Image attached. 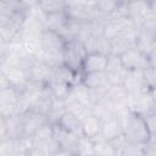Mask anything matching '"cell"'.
<instances>
[{
	"mask_svg": "<svg viewBox=\"0 0 156 156\" xmlns=\"http://www.w3.org/2000/svg\"><path fill=\"white\" fill-rule=\"evenodd\" d=\"M155 89H147L143 91L127 93L126 105L133 113L144 116L155 112Z\"/></svg>",
	"mask_w": 156,
	"mask_h": 156,
	"instance_id": "1",
	"label": "cell"
},
{
	"mask_svg": "<svg viewBox=\"0 0 156 156\" xmlns=\"http://www.w3.org/2000/svg\"><path fill=\"white\" fill-rule=\"evenodd\" d=\"M87 55V51L84 49V45L82 41L73 39L68 40L63 51V63L69 67L73 71H80L82 68V62L84 56Z\"/></svg>",
	"mask_w": 156,
	"mask_h": 156,
	"instance_id": "2",
	"label": "cell"
},
{
	"mask_svg": "<svg viewBox=\"0 0 156 156\" xmlns=\"http://www.w3.org/2000/svg\"><path fill=\"white\" fill-rule=\"evenodd\" d=\"M67 16L77 22H93L99 17V11L96 10L94 4H76L69 5L65 10Z\"/></svg>",
	"mask_w": 156,
	"mask_h": 156,
	"instance_id": "3",
	"label": "cell"
},
{
	"mask_svg": "<svg viewBox=\"0 0 156 156\" xmlns=\"http://www.w3.org/2000/svg\"><path fill=\"white\" fill-rule=\"evenodd\" d=\"M119 60L126 69H144L146 67H152L149 62L147 56L139 51L135 46L121 54Z\"/></svg>",
	"mask_w": 156,
	"mask_h": 156,
	"instance_id": "4",
	"label": "cell"
},
{
	"mask_svg": "<svg viewBox=\"0 0 156 156\" xmlns=\"http://www.w3.org/2000/svg\"><path fill=\"white\" fill-rule=\"evenodd\" d=\"M18 90L15 87H7L0 89V115L9 117L17 111Z\"/></svg>",
	"mask_w": 156,
	"mask_h": 156,
	"instance_id": "5",
	"label": "cell"
},
{
	"mask_svg": "<svg viewBox=\"0 0 156 156\" xmlns=\"http://www.w3.org/2000/svg\"><path fill=\"white\" fill-rule=\"evenodd\" d=\"M108 61V55L102 52H88L82 62L80 71L83 73L89 72H98V71H105Z\"/></svg>",
	"mask_w": 156,
	"mask_h": 156,
	"instance_id": "6",
	"label": "cell"
},
{
	"mask_svg": "<svg viewBox=\"0 0 156 156\" xmlns=\"http://www.w3.org/2000/svg\"><path fill=\"white\" fill-rule=\"evenodd\" d=\"M48 123L46 116L38 113L33 110H27L23 112V129L24 136L30 138L41 126Z\"/></svg>",
	"mask_w": 156,
	"mask_h": 156,
	"instance_id": "7",
	"label": "cell"
},
{
	"mask_svg": "<svg viewBox=\"0 0 156 156\" xmlns=\"http://www.w3.org/2000/svg\"><path fill=\"white\" fill-rule=\"evenodd\" d=\"M69 22V17L67 16L66 11H58V12H52V13H46L45 21H44V27L45 29L54 30L63 37L67 26Z\"/></svg>",
	"mask_w": 156,
	"mask_h": 156,
	"instance_id": "8",
	"label": "cell"
},
{
	"mask_svg": "<svg viewBox=\"0 0 156 156\" xmlns=\"http://www.w3.org/2000/svg\"><path fill=\"white\" fill-rule=\"evenodd\" d=\"M136 32H133L130 34L124 35H117L111 39H108L110 43V55H117L119 56L128 49L135 46V39H136Z\"/></svg>",
	"mask_w": 156,
	"mask_h": 156,
	"instance_id": "9",
	"label": "cell"
},
{
	"mask_svg": "<svg viewBox=\"0 0 156 156\" xmlns=\"http://www.w3.org/2000/svg\"><path fill=\"white\" fill-rule=\"evenodd\" d=\"M156 32H150L145 29H138L135 48L144 55H150L156 51Z\"/></svg>",
	"mask_w": 156,
	"mask_h": 156,
	"instance_id": "10",
	"label": "cell"
},
{
	"mask_svg": "<svg viewBox=\"0 0 156 156\" xmlns=\"http://www.w3.org/2000/svg\"><path fill=\"white\" fill-rule=\"evenodd\" d=\"M127 93H135V91H143L147 90L143 77V69H127L124 80L122 83Z\"/></svg>",
	"mask_w": 156,
	"mask_h": 156,
	"instance_id": "11",
	"label": "cell"
},
{
	"mask_svg": "<svg viewBox=\"0 0 156 156\" xmlns=\"http://www.w3.org/2000/svg\"><path fill=\"white\" fill-rule=\"evenodd\" d=\"M52 72V66H50L46 61L41 58H37L32 67L27 71V78L38 80L41 83H48Z\"/></svg>",
	"mask_w": 156,
	"mask_h": 156,
	"instance_id": "12",
	"label": "cell"
},
{
	"mask_svg": "<svg viewBox=\"0 0 156 156\" xmlns=\"http://www.w3.org/2000/svg\"><path fill=\"white\" fill-rule=\"evenodd\" d=\"M151 7H155V4H150L145 0H132L128 2V16L134 22L136 29L140 27L143 18Z\"/></svg>",
	"mask_w": 156,
	"mask_h": 156,
	"instance_id": "13",
	"label": "cell"
},
{
	"mask_svg": "<svg viewBox=\"0 0 156 156\" xmlns=\"http://www.w3.org/2000/svg\"><path fill=\"white\" fill-rule=\"evenodd\" d=\"M91 115L98 117L101 122L116 117V105L107 99H102L91 104Z\"/></svg>",
	"mask_w": 156,
	"mask_h": 156,
	"instance_id": "14",
	"label": "cell"
},
{
	"mask_svg": "<svg viewBox=\"0 0 156 156\" xmlns=\"http://www.w3.org/2000/svg\"><path fill=\"white\" fill-rule=\"evenodd\" d=\"M6 118V128H7V138L10 139H20L24 136L23 129V112H16Z\"/></svg>",
	"mask_w": 156,
	"mask_h": 156,
	"instance_id": "15",
	"label": "cell"
},
{
	"mask_svg": "<svg viewBox=\"0 0 156 156\" xmlns=\"http://www.w3.org/2000/svg\"><path fill=\"white\" fill-rule=\"evenodd\" d=\"M122 133H123V128H122V123L118 119V117H112L101 123L100 135L102 136V139H105L107 141L117 138Z\"/></svg>",
	"mask_w": 156,
	"mask_h": 156,
	"instance_id": "16",
	"label": "cell"
},
{
	"mask_svg": "<svg viewBox=\"0 0 156 156\" xmlns=\"http://www.w3.org/2000/svg\"><path fill=\"white\" fill-rule=\"evenodd\" d=\"M51 102H52V95H51L50 89L48 88V85H45V88L34 99L29 110H33L38 113H41V115L46 116V113H48V111L51 106Z\"/></svg>",
	"mask_w": 156,
	"mask_h": 156,
	"instance_id": "17",
	"label": "cell"
},
{
	"mask_svg": "<svg viewBox=\"0 0 156 156\" xmlns=\"http://www.w3.org/2000/svg\"><path fill=\"white\" fill-rule=\"evenodd\" d=\"M82 83L89 88V89H96V88H102L108 85V79L107 74L105 71H98V72H89V73H83Z\"/></svg>",
	"mask_w": 156,
	"mask_h": 156,
	"instance_id": "18",
	"label": "cell"
},
{
	"mask_svg": "<svg viewBox=\"0 0 156 156\" xmlns=\"http://www.w3.org/2000/svg\"><path fill=\"white\" fill-rule=\"evenodd\" d=\"M66 112V104L63 100L61 99H56L52 96V102H51V106L46 113V121L48 123L50 124H55V123H58L62 115Z\"/></svg>",
	"mask_w": 156,
	"mask_h": 156,
	"instance_id": "19",
	"label": "cell"
},
{
	"mask_svg": "<svg viewBox=\"0 0 156 156\" xmlns=\"http://www.w3.org/2000/svg\"><path fill=\"white\" fill-rule=\"evenodd\" d=\"M58 123H60L63 128H66L68 132L74 133V134H77L78 136L83 135V130H82V119H79L78 117H76V116L72 115L71 112L66 111V112L62 115V117H61V119H60Z\"/></svg>",
	"mask_w": 156,
	"mask_h": 156,
	"instance_id": "20",
	"label": "cell"
},
{
	"mask_svg": "<svg viewBox=\"0 0 156 156\" xmlns=\"http://www.w3.org/2000/svg\"><path fill=\"white\" fill-rule=\"evenodd\" d=\"M101 121L95 117L94 115H90L85 118L82 119V130H83V135L89 136V138H94L96 135L100 134L101 130Z\"/></svg>",
	"mask_w": 156,
	"mask_h": 156,
	"instance_id": "21",
	"label": "cell"
},
{
	"mask_svg": "<svg viewBox=\"0 0 156 156\" xmlns=\"http://www.w3.org/2000/svg\"><path fill=\"white\" fill-rule=\"evenodd\" d=\"M21 44L23 46V50L26 54L40 57L41 56V41H40V35H29L26 37L21 40Z\"/></svg>",
	"mask_w": 156,
	"mask_h": 156,
	"instance_id": "22",
	"label": "cell"
},
{
	"mask_svg": "<svg viewBox=\"0 0 156 156\" xmlns=\"http://www.w3.org/2000/svg\"><path fill=\"white\" fill-rule=\"evenodd\" d=\"M106 99L113 102L115 105L126 104L127 90L122 84H110L106 91Z\"/></svg>",
	"mask_w": 156,
	"mask_h": 156,
	"instance_id": "23",
	"label": "cell"
},
{
	"mask_svg": "<svg viewBox=\"0 0 156 156\" xmlns=\"http://www.w3.org/2000/svg\"><path fill=\"white\" fill-rule=\"evenodd\" d=\"M46 85L50 89V93L54 98L65 100L68 96L69 91H71V85L72 84L65 83V82H58V80H49L46 83Z\"/></svg>",
	"mask_w": 156,
	"mask_h": 156,
	"instance_id": "24",
	"label": "cell"
},
{
	"mask_svg": "<svg viewBox=\"0 0 156 156\" xmlns=\"http://www.w3.org/2000/svg\"><path fill=\"white\" fill-rule=\"evenodd\" d=\"M66 111L71 112L79 119H83L91 115V104H84L79 101H69L66 104Z\"/></svg>",
	"mask_w": 156,
	"mask_h": 156,
	"instance_id": "25",
	"label": "cell"
},
{
	"mask_svg": "<svg viewBox=\"0 0 156 156\" xmlns=\"http://www.w3.org/2000/svg\"><path fill=\"white\" fill-rule=\"evenodd\" d=\"M5 74H6L10 84H11V87H15V88L22 87L26 83V80L28 79L27 78V73L23 69L16 67V66L9 68L7 71H5Z\"/></svg>",
	"mask_w": 156,
	"mask_h": 156,
	"instance_id": "26",
	"label": "cell"
},
{
	"mask_svg": "<svg viewBox=\"0 0 156 156\" xmlns=\"http://www.w3.org/2000/svg\"><path fill=\"white\" fill-rule=\"evenodd\" d=\"M38 6L44 13H52L58 11H65L68 6L66 0H39Z\"/></svg>",
	"mask_w": 156,
	"mask_h": 156,
	"instance_id": "27",
	"label": "cell"
},
{
	"mask_svg": "<svg viewBox=\"0 0 156 156\" xmlns=\"http://www.w3.org/2000/svg\"><path fill=\"white\" fill-rule=\"evenodd\" d=\"M94 141V155H101V156H107V155H116L113 147L111 146L110 141L102 139V136L99 134L94 138H91Z\"/></svg>",
	"mask_w": 156,
	"mask_h": 156,
	"instance_id": "28",
	"label": "cell"
},
{
	"mask_svg": "<svg viewBox=\"0 0 156 156\" xmlns=\"http://www.w3.org/2000/svg\"><path fill=\"white\" fill-rule=\"evenodd\" d=\"M52 138V127L50 123H45L44 126H41L32 136V143L33 145H38V144H43L48 140H50Z\"/></svg>",
	"mask_w": 156,
	"mask_h": 156,
	"instance_id": "29",
	"label": "cell"
},
{
	"mask_svg": "<svg viewBox=\"0 0 156 156\" xmlns=\"http://www.w3.org/2000/svg\"><path fill=\"white\" fill-rule=\"evenodd\" d=\"M77 155H82V156L94 155V141L91 138L85 136V135H80L78 138Z\"/></svg>",
	"mask_w": 156,
	"mask_h": 156,
	"instance_id": "30",
	"label": "cell"
},
{
	"mask_svg": "<svg viewBox=\"0 0 156 156\" xmlns=\"http://www.w3.org/2000/svg\"><path fill=\"white\" fill-rule=\"evenodd\" d=\"M94 5L99 11V13L108 15L116 9V6L118 5V1L117 0H95Z\"/></svg>",
	"mask_w": 156,
	"mask_h": 156,
	"instance_id": "31",
	"label": "cell"
},
{
	"mask_svg": "<svg viewBox=\"0 0 156 156\" xmlns=\"http://www.w3.org/2000/svg\"><path fill=\"white\" fill-rule=\"evenodd\" d=\"M0 155H15V140L10 138L0 139Z\"/></svg>",
	"mask_w": 156,
	"mask_h": 156,
	"instance_id": "32",
	"label": "cell"
},
{
	"mask_svg": "<svg viewBox=\"0 0 156 156\" xmlns=\"http://www.w3.org/2000/svg\"><path fill=\"white\" fill-rule=\"evenodd\" d=\"M143 77L145 85L150 89H155V82H156V73L155 67H146L143 69Z\"/></svg>",
	"mask_w": 156,
	"mask_h": 156,
	"instance_id": "33",
	"label": "cell"
},
{
	"mask_svg": "<svg viewBox=\"0 0 156 156\" xmlns=\"http://www.w3.org/2000/svg\"><path fill=\"white\" fill-rule=\"evenodd\" d=\"M141 117L144 118L145 124H146L150 134L155 135V133H156V113L152 112V113H149V115H144Z\"/></svg>",
	"mask_w": 156,
	"mask_h": 156,
	"instance_id": "34",
	"label": "cell"
},
{
	"mask_svg": "<svg viewBox=\"0 0 156 156\" xmlns=\"http://www.w3.org/2000/svg\"><path fill=\"white\" fill-rule=\"evenodd\" d=\"M7 138V128H6V118L0 115V139Z\"/></svg>",
	"mask_w": 156,
	"mask_h": 156,
	"instance_id": "35",
	"label": "cell"
},
{
	"mask_svg": "<svg viewBox=\"0 0 156 156\" xmlns=\"http://www.w3.org/2000/svg\"><path fill=\"white\" fill-rule=\"evenodd\" d=\"M7 87H11V84H10V82H9V79H7V77H6V74H5V72L0 69V89L7 88Z\"/></svg>",
	"mask_w": 156,
	"mask_h": 156,
	"instance_id": "36",
	"label": "cell"
},
{
	"mask_svg": "<svg viewBox=\"0 0 156 156\" xmlns=\"http://www.w3.org/2000/svg\"><path fill=\"white\" fill-rule=\"evenodd\" d=\"M7 48H9V41H6L4 38L0 37V57L7 51Z\"/></svg>",
	"mask_w": 156,
	"mask_h": 156,
	"instance_id": "37",
	"label": "cell"
},
{
	"mask_svg": "<svg viewBox=\"0 0 156 156\" xmlns=\"http://www.w3.org/2000/svg\"><path fill=\"white\" fill-rule=\"evenodd\" d=\"M27 9H29V7H32V6H35V5H38V2H39V0H20Z\"/></svg>",
	"mask_w": 156,
	"mask_h": 156,
	"instance_id": "38",
	"label": "cell"
},
{
	"mask_svg": "<svg viewBox=\"0 0 156 156\" xmlns=\"http://www.w3.org/2000/svg\"><path fill=\"white\" fill-rule=\"evenodd\" d=\"M145 1H147V2H150V4H155V0H145Z\"/></svg>",
	"mask_w": 156,
	"mask_h": 156,
	"instance_id": "39",
	"label": "cell"
},
{
	"mask_svg": "<svg viewBox=\"0 0 156 156\" xmlns=\"http://www.w3.org/2000/svg\"><path fill=\"white\" fill-rule=\"evenodd\" d=\"M0 1H20V0H0Z\"/></svg>",
	"mask_w": 156,
	"mask_h": 156,
	"instance_id": "40",
	"label": "cell"
},
{
	"mask_svg": "<svg viewBox=\"0 0 156 156\" xmlns=\"http://www.w3.org/2000/svg\"><path fill=\"white\" fill-rule=\"evenodd\" d=\"M87 1H88V2H90V4H94V1H95V0H87Z\"/></svg>",
	"mask_w": 156,
	"mask_h": 156,
	"instance_id": "41",
	"label": "cell"
},
{
	"mask_svg": "<svg viewBox=\"0 0 156 156\" xmlns=\"http://www.w3.org/2000/svg\"><path fill=\"white\" fill-rule=\"evenodd\" d=\"M129 1H132V0H129Z\"/></svg>",
	"mask_w": 156,
	"mask_h": 156,
	"instance_id": "42",
	"label": "cell"
}]
</instances>
